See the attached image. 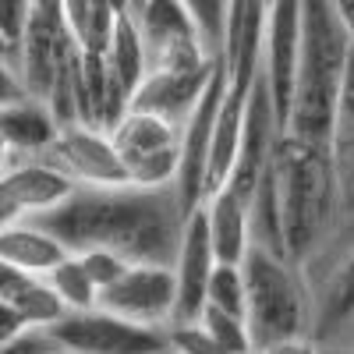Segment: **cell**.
I'll return each mask as SVG.
<instances>
[{
	"instance_id": "obj_22",
	"label": "cell",
	"mask_w": 354,
	"mask_h": 354,
	"mask_svg": "<svg viewBox=\"0 0 354 354\" xmlns=\"http://www.w3.org/2000/svg\"><path fill=\"white\" fill-rule=\"evenodd\" d=\"M205 305L220 308L227 315H241L245 319V273L234 262H216L209 290H205Z\"/></svg>"
},
{
	"instance_id": "obj_30",
	"label": "cell",
	"mask_w": 354,
	"mask_h": 354,
	"mask_svg": "<svg viewBox=\"0 0 354 354\" xmlns=\"http://www.w3.org/2000/svg\"><path fill=\"white\" fill-rule=\"evenodd\" d=\"M15 220H21V213H18L15 205H11V198L4 195V188H0V230H4V227H11Z\"/></svg>"
},
{
	"instance_id": "obj_17",
	"label": "cell",
	"mask_w": 354,
	"mask_h": 354,
	"mask_svg": "<svg viewBox=\"0 0 354 354\" xmlns=\"http://www.w3.org/2000/svg\"><path fill=\"white\" fill-rule=\"evenodd\" d=\"M71 252L46 234L36 220H15L11 227L0 230V262L28 277H46L53 266H61Z\"/></svg>"
},
{
	"instance_id": "obj_2",
	"label": "cell",
	"mask_w": 354,
	"mask_h": 354,
	"mask_svg": "<svg viewBox=\"0 0 354 354\" xmlns=\"http://www.w3.org/2000/svg\"><path fill=\"white\" fill-rule=\"evenodd\" d=\"M351 57L354 46L333 11V0H301L298 75H294V100L283 135L330 145Z\"/></svg>"
},
{
	"instance_id": "obj_1",
	"label": "cell",
	"mask_w": 354,
	"mask_h": 354,
	"mask_svg": "<svg viewBox=\"0 0 354 354\" xmlns=\"http://www.w3.org/2000/svg\"><path fill=\"white\" fill-rule=\"evenodd\" d=\"M71 255L113 252L128 266H174L188 213L174 188H75L57 209L32 216Z\"/></svg>"
},
{
	"instance_id": "obj_31",
	"label": "cell",
	"mask_w": 354,
	"mask_h": 354,
	"mask_svg": "<svg viewBox=\"0 0 354 354\" xmlns=\"http://www.w3.org/2000/svg\"><path fill=\"white\" fill-rule=\"evenodd\" d=\"M11 163H15V153L8 149V142H4V138H0V177H4V170H8Z\"/></svg>"
},
{
	"instance_id": "obj_23",
	"label": "cell",
	"mask_w": 354,
	"mask_h": 354,
	"mask_svg": "<svg viewBox=\"0 0 354 354\" xmlns=\"http://www.w3.org/2000/svg\"><path fill=\"white\" fill-rule=\"evenodd\" d=\"M25 21H28V0H0V57L11 64L18 61Z\"/></svg>"
},
{
	"instance_id": "obj_28",
	"label": "cell",
	"mask_w": 354,
	"mask_h": 354,
	"mask_svg": "<svg viewBox=\"0 0 354 354\" xmlns=\"http://www.w3.org/2000/svg\"><path fill=\"white\" fill-rule=\"evenodd\" d=\"M25 330H32V326H28V322L18 315V308H15L11 301L0 298V344L15 340V337H18V333H25Z\"/></svg>"
},
{
	"instance_id": "obj_12",
	"label": "cell",
	"mask_w": 354,
	"mask_h": 354,
	"mask_svg": "<svg viewBox=\"0 0 354 354\" xmlns=\"http://www.w3.org/2000/svg\"><path fill=\"white\" fill-rule=\"evenodd\" d=\"M78 53L71 32L64 18H53V15H39V11H28L25 21V32H21V46H18V75L28 100H39L46 103L53 93V82L68 68V61Z\"/></svg>"
},
{
	"instance_id": "obj_8",
	"label": "cell",
	"mask_w": 354,
	"mask_h": 354,
	"mask_svg": "<svg viewBox=\"0 0 354 354\" xmlns=\"http://www.w3.org/2000/svg\"><path fill=\"white\" fill-rule=\"evenodd\" d=\"M53 344L61 354H160L170 351L167 330L138 326V322L117 319L103 308L64 312L50 326Z\"/></svg>"
},
{
	"instance_id": "obj_36",
	"label": "cell",
	"mask_w": 354,
	"mask_h": 354,
	"mask_svg": "<svg viewBox=\"0 0 354 354\" xmlns=\"http://www.w3.org/2000/svg\"><path fill=\"white\" fill-rule=\"evenodd\" d=\"M319 354H322V351H319Z\"/></svg>"
},
{
	"instance_id": "obj_26",
	"label": "cell",
	"mask_w": 354,
	"mask_h": 354,
	"mask_svg": "<svg viewBox=\"0 0 354 354\" xmlns=\"http://www.w3.org/2000/svg\"><path fill=\"white\" fill-rule=\"evenodd\" d=\"M0 354H61V347L53 344L50 330H25L15 340L0 344Z\"/></svg>"
},
{
	"instance_id": "obj_35",
	"label": "cell",
	"mask_w": 354,
	"mask_h": 354,
	"mask_svg": "<svg viewBox=\"0 0 354 354\" xmlns=\"http://www.w3.org/2000/svg\"><path fill=\"white\" fill-rule=\"evenodd\" d=\"M266 4H273V0H266Z\"/></svg>"
},
{
	"instance_id": "obj_27",
	"label": "cell",
	"mask_w": 354,
	"mask_h": 354,
	"mask_svg": "<svg viewBox=\"0 0 354 354\" xmlns=\"http://www.w3.org/2000/svg\"><path fill=\"white\" fill-rule=\"evenodd\" d=\"M21 100H28L25 85H21V75H18V68L11 61L0 57V110L11 106V103H21Z\"/></svg>"
},
{
	"instance_id": "obj_5",
	"label": "cell",
	"mask_w": 354,
	"mask_h": 354,
	"mask_svg": "<svg viewBox=\"0 0 354 354\" xmlns=\"http://www.w3.org/2000/svg\"><path fill=\"white\" fill-rule=\"evenodd\" d=\"M301 277L312 298V344L333 351L354 337V227H337Z\"/></svg>"
},
{
	"instance_id": "obj_10",
	"label": "cell",
	"mask_w": 354,
	"mask_h": 354,
	"mask_svg": "<svg viewBox=\"0 0 354 354\" xmlns=\"http://www.w3.org/2000/svg\"><path fill=\"white\" fill-rule=\"evenodd\" d=\"M174 270L170 266H128L106 290H100L103 312L138 322V326L167 330L174 322Z\"/></svg>"
},
{
	"instance_id": "obj_14",
	"label": "cell",
	"mask_w": 354,
	"mask_h": 354,
	"mask_svg": "<svg viewBox=\"0 0 354 354\" xmlns=\"http://www.w3.org/2000/svg\"><path fill=\"white\" fill-rule=\"evenodd\" d=\"M0 188H4L11 205L21 213V220H32V216L57 209L78 185L43 156H15V163L0 177Z\"/></svg>"
},
{
	"instance_id": "obj_7",
	"label": "cell",
	"mask_w": 354,
	"mask_h": 354,
	"mask_svg": "<svg viewBox=\"0 0 354 354\" xmlns=\"http://www.w3.org/2000/svg\"><path fill=\"white\" fill-rule=\"evenodd\" d=\"M110 142L131 188H174L181 167V128L163 117L128 110L113 124Z\"/></svg>"
},
{
	"instance_id": "obj_20",
	"label": "cell",
	"mask_w": 354,
	"mask_h": 354,
	"mask_svg": "<svg viewBox=\"0 0 354 354\" xmlns=\"http://www.w3.org/2000/svg\"><path fill=\"white\" fill-rule=\"evenodd\" d=\"M43 280L57 294V301L64 305V312H88V308L100 305V290H96L93 280H88V273H85V266L78 262V255H68L61 266H53Z\"/></svg>"
},
{
	"instance_id": "obj_11",
	"label": "cell",
	"mask_w": 354,
	"mask_h": 354,
	"mask_svg": "<svg viewBox=\"0 0 354 354\" xmlns=\"http://www.w3.org/2000/svg\"><path fill=\"white\" fill-rule=\"evenodd\" d=\"M43 160H50L78 188H128L121 156H117L110 135L100 128H88V124L61 128V135L43 153Z\"/></svg>"
},
{
	"instance_id": "obj_4",
	"label": "cell",
	"mask_w": 354,
	"mask_h": 354,
	"mask_svg": "<svg viewBox=\"0 0 354 354\" xmlns=\"http://www.w3.org/2000/svg\"><path fill=\"white\" fill-rule=\"evenodd\" d=\"M245 326L255 354H277L312 344V298L298 266L248 248L245 262Z\"/></svg>"
},
{
	"instance_id": "obj_9",
	"label": "cell",
	"mask_w": 354,
	"mask_h": 354,
	"mask_svg": "<svg viewBox=\"0 0 354 354\" xmlns=\"http://www.w3.org/2000/svg\"><path fill=\"white\" fill-rule=\"evenodd\" d=\"M298 46H301V0H273L266 8L259 78L273 100L280 128H287V113L294 100V75H298Z\"/></svg>"
},
{
	"instance_id": "obj_24",
	"label": "cell",
	"mask_w": 354,
	"mask_h": 354,
	"mask_svg": "<svg viewBox=\"0 0 354 354\" xmlns=\"http://www.w3.org/2000/svg\"><path fill=\"white\" fill-rule=\"evenodd\" d=\"M167 344L177 354H223L216 347V340L205 333L198 322H185V326H170L167 330Z\"/></svg>"
},
{
	"instance_id": "obj_18",
	"label": "cell",
	"mask_w": 354,
	"mask_h": 354,
	"mask_svg": "<svg viewBox=\"0 0 354 354\" xmlns=\"http://www.w3.org/2000/svg\"><path fill=\"white\" fill-rule=\"evenodd\" d=\"M61 135V124L39 100H21L0 110V138L15 156H43Z\"/></svg>"
},
{
	"instance_id": "obj_29",
	"label": "cell",
	"mask_w": 354,
	"mask_h": 354,
	"mask_svg": "<svg viewBox=\"0 0 354 354\" xmlns=\"http://www.w3.org/2000/svg\"><path fill=\"white\" fill-rule=\"evenodd\" d=\"M333 11H337V18H340V25H344L351 46H354V0H333Z\"/></svg>"
},
{
	"instance_id": "obj_34",
	"label": "cell",
	"mask_w": 354,
	"mask_h": 354,
	"mask_svg": "<svg viewBox=\"0 0 354 354\" xmlns=\"http://www.w3.org/2000/svg\"><path fill=\"white\" fill-rule=\"evenodd\" d=\"M135 4H142V0H131V8H135Z\"/></svg>"
},
{
	"instance_id": "obj_6",
	"label": "cell",
	"mask_w": 354,
	"mask_h": 354,
	"mask_svg": "<svg viewBox=\"0 0 354 354\" xmlns=\"http://www.w3.org/2000/svg\"><path fill=\"white\" fill-rule=\"evenodd\" d=\"M131 18L145 46V75L198 71L220 57L185 0H142L131 8Z\"/></svg>"
},
{
	"instance_id": "obj_3",
	"label": "cell",
	"mask_w": 354,
	"mask_h": 354,
	"mask_svg": "<svg viewBox=\"0 0 354 354\" xmlns=\"http://www.w3.org/2000/svg\"><path fill=\"white\" fill-rule=\"evenodd\" d=\"M273 167L283 216V252L287 262L301 270L337 230V177L330 145L280 135Z\"/></svg>"
},
{
	"instance_id": "obj_19",
	"label": "cell",
	"mask_w": 354,
	"mask_h": 354,
	"mask_svg": "<svg viewBox=\"0 0 354 354\" xmlns=\"http://www.w3.org/2000/svg\"><path fill=\"white\" fill-rule=\"evenodd\" d=\"M103 64H106L110 78L121 85V93L128 100H135L138 85L145 78V46H142V36H138V25H135L131 11H124L121 18H117L113 39L103 53Z\"/></svg>"
},
{
	"instance_id": "obj_25",
	"label": "cell",
	"mask_w": 354,
	"mask_h": 354,
	"mask_svg": "<svg viewBox=\"0 0 354 354\" xmlns=\"http://www.w3.org/2000/svg\"><path fill=\"white\" fill-rule=\"evenodd\" d=\"M78 262L85 266V273H88V280L96 283V290H106L117 277L128 270V262L121 255H113V252H82Z\"/></svg>"
},
{
	"instance_id": "obj_16",
	"label": "cell",
	"mask_w": 354,
	"mask_h": 354,
	"mask_svg": "<svg viewBox=\"0 0 354 354\" xmlns=\"http://www.w3.org/2000/svg\"><path fill=\"white\" fill-rule=\"evenodd\" d=\"M330 160L337 177V227H354V57L344 75L333 131H330Z\"/></svg>"
},
{
	"instance_id": "obj_32",
	"label": "cell",
	"mask_w": 354,
	"mask_h": 354,
	"mask_svg": "<svg viewBox=\"0 0 354 354\" xmlns=\"http://www.w3.org/2000/svg\"><path fill=\"white\" fill-rule=\"evenodd\" d=\"M277 354H319L315 344H301V347H290V351H277Z\"/></svg>"
},
{
	"instance_id": "obj_13",
	"label": "cell",
	"mask_w": 354,
	"mask_h": 354,
	"mask_svg": "<svg viewBox=\"0 0 354 354\" xmlns=\"http://www.w3.org/2000/svg\"><path fill=\"white\" fill-rule=\"evenodd\" d=\"M170 270H174V287H177L174 322H170V326L198 322V315L205 308V290H209V280H213V270H216V252H213L209 227H205L202 209L188 213L181 245H177V255H174Z\"/></svg>"
},
{
	"instance_id": "obj_33",
	"label": "cell",
	"mask_w": 354,
	"mask_h": 354,
	"mask_svg": "<svg viewBox=\"0 0 354 354\" xmlns=\"http://www.w3.org/2000/svg\"><path fill=\"white\" fill-rule=\"evenodd\" d=\"M160 354H177V351H160Z\"/></svg>"
},
{
	"instance_id": "obj_21",
	"label": "cell",
	"mask_w": 354,
	"mask_h": 354,
	"mask_svg": "<svg viewBox=\"0 0 354 354\" xmlns=\"http://www.w3.org/2000/svg\"><path fill=\"white\" fill-rule=\"evenodd\" d=\"M198 326L216 340V347L223 354H255L252 347V337H248V326L241 315H227L220 308H209L205 305L202 315H198Z\"/></svg>"
},
{
	"instance_id": "obj_15",
	"label": "cell",
	"mask_w": 354,
	"mask_h": 354,
	"mask_svg": "<svg viewBox=\"0 0 354 354\" xmlns=\"http://www.w3.org/2000/svg\"><path fill=\"white\" fill-rule=\"evenodd\" d=\"M216 61L209 68H198V71H149L142 78L135 100H131V110L163 117V121L181 128L188 121V113L195 110L198 96L205 93V85H209Z\"/></svg>"
}]
</instances>
